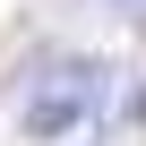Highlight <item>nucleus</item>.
Returning <instances> with one entry per match:
<instances>
[{
    "label": "nucleus",
    "mask_w": 146,
    "mask_h": 146,
    "mask_svg": "<svg viewBox=\"0 0 146 146\" xmlns=\"http://www.w3.org/2000/svg\"><path fill=\"white\" fill-rule=\"evenodd\" d=\"M95 95H103V60H69V69H52V86L26 103V137H60V129H78V120L95 112Z\"/></svg>",
    "instance_id": "1"
}]
</instances>
